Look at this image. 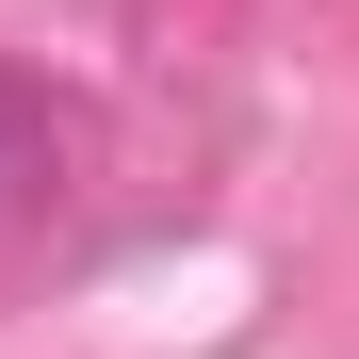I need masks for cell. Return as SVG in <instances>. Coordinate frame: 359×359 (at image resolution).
<instances>
[{"mask_svg":"<svg viewBox=\"0 0 359 359\" xmlns=\"http://www.w3.org/2000/svg\"><path fill=\"white\" fill-rule=\"evenodd\" d=\"M17 163H33V114H17V98H0V180H17Z\"/></svg>","mask_w":359,"mask_h":359,"instance_id":"1","label":"cell"}]
</instances>
